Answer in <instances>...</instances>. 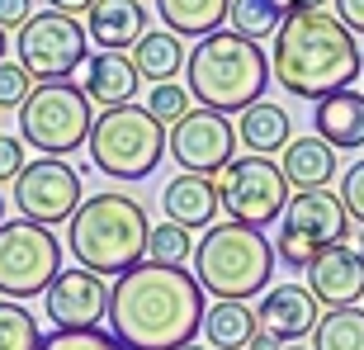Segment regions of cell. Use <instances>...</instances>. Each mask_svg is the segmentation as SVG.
Wrapping results in <instances>:
<instances>
[{
    "label": "cell",
    "mask_w": 364,
    "mask_h": 350,
    "mask_svg": "<svg viewBox=\"0 0 364 350\" xmlns=\"http://www.w3.org/2000/svg\"><path fill=\"white\" fill-rule=\"evenodd\" d=\"M109 327L128 350H176L199 336L203 289L185 265H133L109 284Z\"/></svg>",
    "instance_id": "1"
},
{
    "label": "cell",
    "mask_w": 364,
    "mask_h": 350,
    "mask_svg": "<svg viewBox=\"0 0 364 350\" xmlns=\"http://www.w3.org/2000/svg\"><path fill=\"white\" fill-rule=\"evenodd\" d=\"M274 81L298 100H326L336 90H350L355 76L364 71L360 38L326 10H298L284 14L270 53Z\"/></svg>",
    "instance_id": "2"
},
{
    "label": "cell",
    "mask_w": 364,
    "mask_h": 350,
    "mask_svg": "<svg viewBox=\"0 0 364 350\" xmlns=\"http://www.w3.org/2000/svg\"><path fill=\"white\" fill-rule=\"evenodd\" d=\"M147 237H151L147 208L123 189H100V194L81 199V208L67 223L76 265L95 270V275H114V280L147 260Z\"/></svg>",
    "instance_id": "3"
},
{
    "label": "cell",
    "mask_w": 364,
    "mask_h": 350,
    "mask_svg": "<svg viewBox=\"0 0 364 350\" xmlns=\"http://www.w3.org/2000/svg\"><path fill=\"white\" fill-rule=\"evenodd\" d=\"M270 62L251 38L218 28L208 38L194 43V53L185 57V90L189 100H199L213 114H242L256 100H265L270 85Z\"/></svg>",
    "instance_id": "4"
},
{
    "label": "cell",
    "mask_w": 364,
    "mask_h": 350,
    "mask_svg": "<svg viewBox=\"0 0 364 350\" xmlns=\"http://www.w3.org/2000/svg\"><path fill=\"white\" fill-rule=\"evenodd\" d=\"M194 280L203 294L213 298H256L270 289L274 275V246L265 242L260 228H242V223H223L208 228L203 242H194Z\"/></svg>",
    "instance_id": "5"
},
{
    "label": "cell",
    "mask_w": 364,
    "mask_h": 350,
    "mask_svg": "<svg viewBox=\"0 0 364 350\" xmlns=\"http://www.w3.org/2000/svg\"><path fill=\"white\" fill-rule=\"evenodd\" d=\"M166 133L142 105H119L95 114L90 128V161L95 171H105L109 180H147L166 157Z\"/></svg>",
    "instance_id": "6"
},
{
    "label": "cell",
    "mask_w": 364,
    "mask_h": 350,
    "mask_svg": "<svg viewBox=\"0 0 364 350\" xmlns=\"http://www.w3.org/2000/svg\"><path fill=\"white\" fill-rule=\"evenodd\" d=\"M95 128L90 100L81 85L71 81H48L33 85V95L19 109V137L43 157H67V152L85 147Z\"/></svg>",
    "instance_id": "7"
},
{
    "label": "cell",
    "mask_w": 364,
    "mask_h": 350,
    "mask_svg": "<svg viewBox=\"0 0 364 350\" xmlns=\"http://www.w3.org/2000/svg\"><path fill=\"white\" fill-rule=\"evenodd\" d=\"M57 275H62V242L53 237V228L28 218L0 223V294L14 303L43 298Z\"/></svg>",
    "instance_id": "8"
},
{
    "label": "cell",
    "mask_w": 364,
    "mask_h": 350,
    "mask_svg": "<svg viewBox=\"0 0 364 350\" xmlns=\"http://www.w3.org/2000/svg\"><path fill=\"white\" fill-rule=\"evenodd\" d=\"M14 48H19V67L38 85L71 81V76L85 67V57H90V33H85L71 14L43 10L14 33Z\"/></svg>",
    "instance_id": "9"
},
{
    "label": "cell",
    "mask_w": 364,
    "mask_h": 350,
    "mask_svg": "<svg viewBox=\"0 0 364 350\" xmlns=\"http://www.w3.org/2000/svg\"><path fill=\"white\" fill-rule=\"evenodd\" d=\"M218 199H223L232 223H242V228H270L274 218L289 208L294 185L284 180V171L270 157H242V161H232L223 171Z\"/></svg>",
    "instance_id": "10"
},
{
    "label": "cell",
    "mask_w": 364,
    "mask_h": 350,
    "mask_svg": "<svg viewBox=\"0 0 364 350\" xmlns=\"http://www.w3.org/2000/svg\"><path fill=\"white\" fill-rule=\"evenodd\" d=\"M14 208H19V218L43 223V228L71 223V213L81 208V175L62 157H38L14 180Z\"/></svg>",
    "instance_id": "11"
},
{
    "label": "cell",
    "mask_w": 364,
    "mask_h": 350,
    "mask_svg": "<svg viewBox=\"0 0 364 350\" xmlns=\"http://www.w3.org/2000/svg\"><path fill=\"white\" fill-rule=\"evenodd\" d=\"M166 152H171L189 175H223L237 161V128L228 123V114L189 109L185 119L171 128Z\"/></svg>",
    "instance_id": "12"
},
{
    "label": "cell",
    "mask_w": 364,
    "mask_h": 350,
    "mask_svg": "<svg viewBox=\"0 0 364 350\" xmlns=\"http://www.w3.org/2000/svg\"><path fill=\"white\" fill-rule=\"evenodd\" d=\"M43 308H48L57 332H90V327H100V317H109V284L105 275H95L85 265L62 270L48 284Z\"/></svg>",
    "instance_id": "13"
},
{
    "label": "cell",
    "mask_w": 364,
    "mask_h": 350,
    "mask_svg": "<svg viewBox=\"0 0 364 350\" xmlns=\"http://www.w3.org/2000/svg\"><path fill=\"white\" fill-rule=\"evenodd\" d=\"M308 289L317 303H331V308H350L355 298H364V256L355 246L336 242L322 246L317 260L308 265Z\"/></svg>",
    "instance_id": "14"
},
{
    "label": "cell",
    "mask_w": 364,
    "mask_h": 350,
    "mask_svg": "<svg viewBox=\"0 0 364 350\" xmlns=\"http://www.w3.org/2000/svg\"><path fill=\"white\" fill-rule=\"evenodd\" d=\"M256 322L274 341H303L317 332V298L308 284H274L256 303Z\"/></svg>",
    "instance_id": "15"
},
{
    "label": "cell",
    "mask_w": 364,
    "mask_h": 350,
    "mask_svg": "<svg viewBox=\"0 0 364 350\" xmlns=\"http://www.w3.org/2000/svg\"><path fill=\"white\" fill-rule=\"evenodd\" d=\"M284 228L303 232L317 246H336L350 232V213H346L341 194H331V189H298L284 208Z\"/></svg>",
    "instance_id": "16"
},
{
    "label": "cell",
    "mask_w": 364,
    "mask_h": 350,
    "mask_svg": "<svg viewBox=\"0 0 364 350\" xmlns=\"http://www.w3.org/2000/svg\"><path fill=\"white\" fill-rule=\"evenodd\" d=\"M137 85H142V76H137L133 57L128 53H100L85 62V76H81V90L90 105H105V109H119V105H133Z\"/></svg>",
    "instance_id": "17"
},
{
    "label": "cell",
    "mask_w": 364,
    "mask_h": 350,
    "mask_svg": "<svg viewBox=\"0 0 364 350\" xmlns=\"http://www.w3.org/2000/svg\"><path fill=\"white\" fill-rule=\"evenodd\" d=\"M147 33L142 0H95L90 10V43L100 53H128Z\"/></svg>",
    "instance_id": "18"
},
{
    "label": "cell",
    "mask_w": 364,
    "mask_h": 350,
    "mask_svg": "<svg viewBox=\"0 0 364 350\" xmlns=\"http://www.w3.org/2000/svg\"><path fill=\"white\" fill-rule=\"evenodd\" d=\"M161 203H166V223H180V228H208L218 218V208H223L213 180L208 175H189V171L166 180Z\"/></svg>",
    "instance_id": "19"
},
{
    "label": "cell",
    "mask_w": 364,
    "mask_h": 350,
    "mask_svg": "<svg viewBox=\"0 0 364 350\" xmlns=\"http://www.w3.org/2000/svg\"><path fill=\"white\" fill-rule=\"evenodd\" d=\"M312 123H317V137L331 142L336 152L364 147V95L350 85V90H336V95H326V100H317Z\"/></svg>",
    "instance_id": "20"
},
{
    "label": "cell",
    "mask_w": 364,
    "mask_h": 350,
    "mask_svg": "<svg viewBox=\"0 0 364 350\" xmlns=\"http://www.w3.org/2000/svg\"><path fill=\"white\" fill-rule=\"evenodd\" d=\"M284 180L294 189H326V180L336 175V147L322 142V137H294L284 147V161H279Z\"/></svg>",
    "instance_id": "21"
},
{
    "label": "cell",
    "mask_w": 364,
    "mask_h": 350,
    "mask_svg": "<svg viewBox=\"0 0 364 350\" xmlns=\"http://www.w3.org/2000/svg\"><path fill=\"white\" fill-rule=\"evenodd\" d=\"M256 332H260V322H256V308H251V303L218 298L213 308L203 312V336L218 350H246L256 341Z\"/></svg>",
    "instance_id": "22"
},
{
    "label": "cell",
    "mask_w": 364,
    "mask_h": 350,
    "mask_svg": "<svg viewBox=\"0 0 364 350\" xmlns=\"http://www.w3.org/2000/svg\"><path fill=\"white\" fill-rule=\"evenodd\" d=\"M232 0H156V14L161 24L176 33V38H208L223 28Z\"/></svg>",
    "instance_id": "23"
},
{
    "label": "cell",
    "mask_w": 364,
    "mask_h": 350,
    "mask_svg": "<svg viewBox=\"0 0 364 350\" xmlns=\"http://www.w3.org/2000/svg\"><path fill=\"white\" fill-rule=\"evenodd\" d=\"M133 67H137V76H142V81L166 85L180 67H185V48H180V38L171 33V28L142 33V38H137V48H133Z\"/></svg>",
    "instance_id": "24"
},
{
    "label": "cell",
    "mask_w": 364,
    "mask_h": 350,
    "mask_svg": "<svg viewBox=\"0 0 364 350\" xmlns=\"http://www.w3.org/2000/svg\"><path fill=\"white\" fill-rule=\"evenodd\" d=\"M289 142H294L289 137V109L270 105V100H256L251 109H242V147L265 157V152H279Z\"/></svg>",
    "instance_id": "25"
},
{
    "label": "cell",
    "mask_w": 364,
    "mask_h": 350,
    "mask_svg": "<svg viewBox=\"0 0 364 350\" xmlns=\"http://www.w3.org/2000/svg\"><path fill=\"white\" fill-rule=\"evenodd\" d=\"M312 350H364V308H331L312 332Z\"/></svg>",
    "instance_id": "26"
},
{
    "label": "cell",
    "mask_w": 364,
    "mask_h": 350,
    "mask_svg": "<svg viewBox=\"0 0 364 350\" xmlns=\"http://www.w3.org/2000/svg\"><path fill=\"white\" fill-rule=\"evenodd\" d=\"M228 19H232V33H242V38L256 43V38H274V33H279L284 10L274 0H232Z\"/></svg>",
    "instance_id": "27"
},
{
    "label": "cell",
    "mask_w": 364,
    "mask_h": 350,
    "mask_svg": "<svg viewBox=\"0 0 364 350\" xmlns=\"http://www.w3.org/2000/svg\"><path fill=\"white\" fill-rule=\"evenodd\" d=\"M43 346V332L33 322V312L24 303H0V350H38Z\"/></svg>",
    "instance_id": "28"
},
{
    "label": "cell",
    "mask_w": 364,
    "mask_h": 350,
    "mask_svg": "<svg viewBox=\"0 0 364 350\" xmlns=\"http://www.w3.org/2000/svg\"><path fill=\"white\" fill-rule=\"evenodd\" d=\"M189 256H194V237H189V228H180V223L151 228V237H147V260L151 265H185Z\"/></svg>",
    "instance_id": "29"
},
{
    "label": "cell",
    "mask_w": 364,
    "mask_h": 350,
    "mask_svg": "<svg viewBox=\"0 0 364 350\" xmlns=\"http://www.w3.org/2000/svg\"><path fill=\"white\" fill-rule=\"evenodd\" d=\"M147 114L161 128H176L180 119L189 114V90L185 85H176V81H166V85H151V100H147Z\"/></svg>",
    "instance_id": "30"
},
{
    "label": "cell",
    "mask_w": 364,
    "mask_h": 350,
    "mask_svg": "<svg viewBox=\"0 0 364 350\" xmlns=\"http://www.w3.org/2000/svg\"><path fill=\"white\" fill-rule=\"evenodd\" d=\"M33 85L38 81L19 67V57H14V62H0V109H5V114L24 109V100L33 95Z\"/></svg>",
    "instance_id": "31"
},
{
    "label": "cell",
    "mask_w": 364,
    "mask_h": 350,
    "mask_svg": "<svg viewBox=\"0 0 364 350\" xmlns=\"http://www.w3.org/2000/svg\"><path fill=\"white\" fill-rule=\"evenodd\" d=\"M38 350H128V346L119 336L100 332V327H90V332H53Z\"/></svg>",
    "instance_id": "32"
},
{
    "label": "cell",
    "mask_w": 364,
    "mask_h": 350,
    "mask_svg": "<svg viewBox=\"0 0 364 350\" xmlns=\"http://www.w3.org/2000/svg\"><path fill=\"white\" fill-rule=\"evenodd\" d=\"M317 251H322V246H317V242H308L303 232H294V228H279V260H284V265L308 270L312 260H317Z\"/></svg>",
    "instance_id": "33"
},
{
    "label": "cell",
    "mask_w": 364,
    "mask_h": 350,
    "mask_svg": "<svg viewBox=\"0 0 364 350\" xmlns=\"http://www.w3.org/2000/svg\"><path fill=\"white\" fill-rule=\"evenodd\" d=\"M24 137H14V133H0V185H14L19 175H24Z\"/></svg>",
    "instance_id": "34"
},
{
    "label": "cell",
    "mask_w": 364,
    "mask_h": 350,
    "mask_svg": "<svg viewBox=\"0 0 364 350\" xmlns=\"http://www.w3.org/2000/svg\"><path fill=\"white\" fill-rule=\"evenodd\" d=\"M341 203L355 223H364V161H355L350 171L341 175Z\"/></svg>",
    "instance_id": "35"
},
{
    "label": "cell",
    "mask_w": 364,
    "mask_h": 350,
    "mask_svg": "<svg viewBox=\"0 0 364 350\" xmlns=\"http://www.w3.org/2000/svg\"><path fill=\"white\" fill-rule=\"evenodd\" d=\"M33 19V0H0V33H19Z\"/></svg>",
    "instance_id": "36"
},
{
    "label": "cell",
    "mask_w": 364,
    "mask_h": 350,
    "mask_svg": "<svg viewBox=\"0 0 364 350\" xmlns=\"http://www.w3.org/2000/svg\"><path fill=\"white\" fill-rule=\"evenodd\" d=\"M336 19L350 28L355 38H364V0H336Z\"/></svg>",
    "instance_id": "37"
},
{
    "label": "cell",
    "mask_w": 364,
    "mask_h": 350,
    "mask_svg": "<svg viewBox=\"0 0 364 350\" xmlns=\"http://www.w3.org/2000/svg\"><path fill=\"white\" fill-rule=\"evenodd\" d=\"M48 10L71 14V19H76V14H90V10H95V0H48Z\"/></svg>",
    "instance_id": "38"
},
{
    "label": "cell",
    "mask_w": 364,
    "mask_h": 350,
    "mask_svg": "<svg viewBox=\"0 0 364 350\" xmlns=\"http://www.w3.org/2000/svg\"><path fill=\"white\" fill-rule=\"evenodd\" d=\"M284 14H298V10H322V0H274Z\"/></svg>",
    "instance_id": "39"
},
{
    "label": "cell",
    "mask_w": 364,
    "mask_h": 350,
    "mask_svg": "<svg viewBox=\"0 0 364 350\" xmlns=\"http://www.w3.org/2000/svg\"><path fill=\"white\" fill-rule=\"evenodd\" d=\"M246 350H279V341H274V336H265V332H256V341H251Z\"/></svg>",
    "instance_id": "40"
},
{
    "label": "cell",
    "mask_w": 364,
    "mask_h": 350,
    "mask_svg": "<svg viewBox=\"0 0 364 350\" xmlns=\"http://www.w3.org/2000/svg\"><path fill=\"white\" fill-rule=\"evenodd\" d=\"M176 350H203V346H199V341H185V346H176Z\"/></svg>",
    "instance_id": "41"
},
{
    "label": "cell",
    "mask_w": 364,
    "mask_h": 350,
    "mask_svg": "<svg viewBox=\"0 0 364 350\" xmlns=\"http://www.w3.org/2000/svg\"><path fill=\"white\" fill-rule=\"evenodd\" d=\"M5 43H10V33H0V62H5Z\"/></svg>",
    "instance_id": "42"
},
{
    "label": "cell",
    "mask_w": 364,
    "mask_h": 350,
    "mask_svg": "<svg viewBox=\"0 0 364 350\" xmlns=\"http://www.w3.org/2000/svg\"><path fill=\"white\" fill-rule=\"evenodd\" d=\"M0 223H5V194H0Z\"/></svg>",
    "instance_id": "43"
},
{
    "label": "cell",
    "mask_w": 364,
    "mask_h": 350,
    "mask_svg": "<svg viewBox=\"0 0 364 350\" xmlns=\"http://www.w3.org/2000/svg\"><path fill=\"white\" fill-rule=\"evenodd\" d=\"M284 350H308V346H284Z\"/></svg>",
    "instance_id": "44"
},
{
    "label": "cell",
    "mask_w": 364,
    "mask_h": 350,
    "mask_svg": "<svg viewBox=\"0 0 364 350\" xmlns=\"http://www.w3.org/2000/svg\"><path fill=\"white\" fill-rule=\"evenodd\" d=\"M360 256H364V237H360Z\"/></svg>",
    "instance_id": "45"
}]
</instances>
